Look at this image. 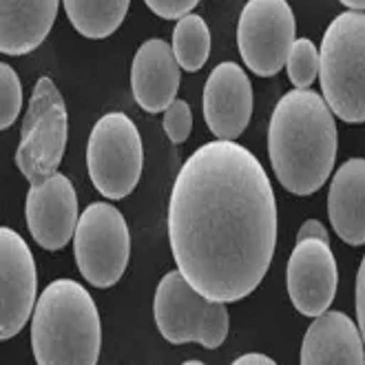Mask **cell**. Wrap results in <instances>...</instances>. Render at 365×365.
I'll return each instance as SVG.
<instances>
[{
	"label": "cell",
	"mask_w": 365,
	"mask_h": 365,
	"mask_svg": "<svg viewBox=\"0 0 365 365\" xmlns=\"http://www.w3.org/2000/svg\"><path fill=\"white\" fill-rule=\"evenodd\" d=\"M178 270L210 302L235 304L266 277L277 244V202L266 168L232 140L202 144L168 200Z\"/></svg>",
	"instance_id": "obj_1"
},
{
	"label": "cell",
	"mask_w": 365,
	"mask_h": 365,
	"mask_svg": "<svg viewBox=\"0 0 365 365\" xmlns=\"http://www.w3.org/2000/svg\"><path fill=\"white\" fill-rule=\"evenodd\" d=\"M334 113L310 89H292L277 102L268 126L272 170L288 192L306 197L324 186L336 160Z\"/></svg>",
	"instance_id": "obj_2"
},
{
	"label": "cell",
	"mask_w": 365,
	"mask_h": 365,
	"mask_svg": "<svg viewBox=\"0 0 365 365\" xmlns=\"http://www.w3.org/2000/svg\"><path fill=\"white\" fill-rule=\"evenodd\" d=\"M31 348L40 365H96L102 324L93 297L73 279H56L38 297Z\"/></svg>",
	"instance_id": "obj_3"
},
{
	"label": "cell",
	"mask_w": 365,
	"mask_h": 365,
	"mask_svg": "<svg viewBox=\"0 0 365 365\" xmlns=\"http://www.w3.org/2000/svg\"><path fill=\"white\" fill-rule=\"evenodd\" d=\"M319 80L336 118L365 122V11H343L328 25L319 49Z\"/></svg>",
	"instance_id": "obj_4"
},
{
	"label": "cell",
	"mask_w": 365,
	"mask_h": 365,
	"mask_svg": "<svg viewBox=\"0 0 365 365\" xmlns=\"http://www.w3.org/2000/svg\"><path fill=\"white\" fill-rule=\"evenodd\" d=\"M153 314L160 334L173 346L200 343L215 350L228 334L226 304L210 302L186 282L180 270H170L162 277L153 302Z\"/></svg>",
	"instance_id": "obj_5"
},
{
	"label": "cell",
	"mask_w": 365,
	"mask_h": 365,
	"mask_svg": "<svg viewBox=\"0 0 365 365\" xmlns=\"http://www.w3.org/2000/svg\"><path fill=\"white\" fill-rule=\"evenodd\" d=\"M67 104L53 80L42 76L34 87L16 151V166L31 186L58 173L64 148H67Z\"/></svg>",
	"instance_id": "obj_6"
},
{
	"label": "cell",
	"mask_w": 365,
	"mask_h": 365,
	"mask_svg": "<svg viewBox=\"0 0 365 365\" xmlns=\"http://www.w3.org/2000/svg\"><path fill=\"white\" fill-rule=\"evenodd\" d=\"M144 166L142 138L133 120L115 111L102 115L89 135L87 168L106 200H124L140 182Z\"/></svg>",
	"instance_id": "obj_7"
},
{
	"label": "cell",
	"mask_w": 365,
	"mask_h": 365,
	"mask_svg": "<svg viewBox=\"0 0 365 365\" xmlns=\"http://www.w3.org/2000/svg\"><path fill=\"white\" fill-rule=\"evenodd\" d=\"M73 255L78 270L91 286L118 284L131 255V235L122 212L106 202L84 208L73 235Z\"/></svg>",
	"instance_id": "obj_8"
},
{
	"label": "cell",
	"mask_w": 365,
	"mask_h": 365,
	"mask_svg": "<svg viewBox=\"0 0 365 365\" xmlns=\"http://www.w3.org/2000/svg\"><path fill=\"white\" fill-rule=\"evenodd\" d=\"M297 23L286 0H248L237 23V47L259 78L282 71L294 45Z\"/></svg>",
	"instance_id": "obj_9"
},
{
	"label": "cell",
	"mask_w": 365,
	"mask_h": 365,
	"mask_svg": "<svg viewBox=\"0 0 365 365\" xmlns=\"http://www.w3.org/2000/svg\"><path fill=\"white\" fill-rule=\"evenodd\" d=\"M38 274L29 246L7 226L0 228V339L16 336L36 308Z\"/></svg>",
	"instance_id": "obj_10"
},
{
	"label": "cell",
	"mask_w": 365,
	"mask_h": 365,
	"mask_svg": "<svg viewBox=\"0 0 365 365\" xmlns=\"http://www.w3.org/2000/svg\"><path fill=\"white\" fill-rule=\"evenodd\" d=\"M339 270L334 252L324 240L297 242L286 270V286L292 306L306 314H324L334 302Z\"/></svg>",
	"instance_id": "obj_11"
},
{
	"label": "cell",
	"mask_w": 365,
	"mask_h": 365,
	"mask_svg": "<svg viewBox=\"0 0 365 365\" xmlns=\"http://www.w3.org/2000/svg\"><path fill=\"white\" fill-rule=\"evenodd\" d=\"M25 217L40 248L60 250L67 246L80 220L71 180L56 173L45 182L34 184L25 202Z\"/></svg>",
	"instance_id": "obj_12"
},
{
	"label": "cell",
	"mask_w": 365,
	"mask_h": 365,
	"mask_svg": "<svg viewBox=\"0 0 365 365\" xmlns=\"http://www.w3.org/2000/svg\"><path fill=\"white\" fill-rule=\"evenodd\" d=\"M252 115V87L237 62L217 64L204 84V120L217 140H237Z\"/></svg>",
	"instance_id": "obj_13"
},
{
	"label": "cell",
	"mask_w": 365,
	"mask_h": 365,
	"mask_svg": "<svg viewBox=\"0 0 365 365\" xmlns=\"http://www.w3.org/2000/svg\"><path fill=\"white\" fill-rule=\"evenodd\" d=\"M180 62L162 38L142 42L131 62V91L148 113L166 111L180 89Z\"/></svg>",
	"instance_id": "obj_14"
},
{
	"label": "cell",
	"mask_w": 365,
	"mask_h": 365,
	"mask_svg": "<svg viewBox=\"0 0 365 365\" xmlns=\"http://www.w3.org/2000/svg\"><path fill=\"white\" fill-rule=\"evenodd\" d=\"M304 365H363L365 350L361 330L354 321L336 310H326L314 317L310 324L304 346H302Z\"/></svg>",
	"instance_id": "obj_15"
},
{
	"label": "cell",
	"mask_w": 365,
	"mask_h": 365,
	"mask_svg": "<svg viewBox=\"0 0 365 365\" xmlns=\"http://www.w3.org/2000/svg\"><path fill=\"white\" fill-rule=\"evenodd\" d=\"M60 0H0V51L25 56L49 36Z\"/></svg>",
	"instance_id": "obj_16"
},
{
	"label": "cell",
	"mask_w": 365,
	"mask_h": 365,
	"mask_svg": "<svg viewBox=\"0 0 365 365\" xmlns=\"http://www.w3.org/2000/svg\"><path fill=\"white\" fill-rule=\"evenodd\" d=\"M330 224L350 246L365 244V160L343 162L332 178L328 192Z\"/></svg>",
	"instance_id": "obj_17"
},
{
	"label": "cell",
	"mask_w": 365,
	"mask_h": 365,
	"mask_svg": "<svg viewBox=\"0 0 365 365\" xmlns=\"http://www.w3.org/2000/svg\"><path fill=\"white\" fill-rule=\"evenodd\" d=\"M62 3L78 34L102 40L118 31L131 0H62Z\"/></svg>",
	"instance_id": "obj_18"
},
{
	"label": "cell",
	"mask_w": 365,
	"mask_h": 365,
	"mask_svg": "<svg viewBox=\"0 0 365 365\" xmlns=\"http://www.w3.org/2000/svg\"><path fill=\"white\" fill-rule=\"evenodd\" d=\"M173 53L188 73L200 71L210 56V29L197 14H186L173 29Z\"/></svg>",
	"instance_id": "obj_19"
},
{
	"label": "cell",
	"mask_w": 365,
	"mask_h": 365,
	"mask_svg": "<svg viewBox=\"0 0 365 365\" xmlns=\"http://www.w3.org/2000/svg\"><path fill=\"white\" fill-rule=\"evenodd\" d=\"M286 71L294 89H308L319 76V51L308 38H297L290 47Z\"/></svg>",
	"instance_id": "obj_20"
},
{
	"label": "cell",
	"mask_w": 365,
	"mask_h": 365,
	"mask_svg": "<svg viewBox=\"0 0 365 365\" xmlns=\"http://www.w3.org/2000/svg\"><path fill=\"white\" fill-rule=\"evenodd\" d=\"M23 106V87L9 64H0V128H9Z\"/></svg>",
	"instance_id": "obj_21"
},
{
	"label": "cell",
	"mask_w": 365,
	"mask_h": 365,
	"mask_svg": "<svg viewBox=\"0 0 365 365\" xmlns=\"http://www.w3.org/2000/svg\"><path fill=\"white\" fill-rule=\"evenodd\" d=\"M192 128V113L190 106L184 100H173L164 111V131L173 144H182L188 140Z\"/></svg>",
	"instance_id": "obj_22"
},
{
	"label": "cell",
	"mask_w": 365,
	"mask_h": 365,
	"mask_svg": "<svg viewBox=\"0 0 365 365\" xmlns=\"http://www.w3.org/2000/svg\"><path fill=\"white\" fill-rule=\"evenodd\" d=\"M146 7L164 20H180L197 7L200 0H144Z\"/></svg>",
	"instance_id": "obj_23"
},
{
	"label": "cell",
	"mask_w": 365,
	"mask_h": 365,
	"mask_svg": "<svg viewBox=\"0 0 365 365\" xmlns=\"http://www.w3.org/2000/svg\"><path fill=\"white\" fill-rule=\"evenodd\" d=\"M356 319H359V330L365 343V255L356 272Z\"/></svg>",
	"instance_id": "obj_24"
},
{
	"label": "cell",
	"mask_w": 365,
	"mask_h": 365,
	"mask_svg": "<svg viewBox=\"0 0 365 365\" xmlns=\"http://www.w3.org/2000/svg\"><path fill=\"white\" fill-rule=\"evenodd\" d=\"M302 240H324L330 244V235L319 220H308L302 228H299V235H297V242H302Z\"/></svg>",
	"instance_id": "obj_25"
},
{
	"label": "cell",
	"mask_w": 365,
	"mask_h": 365,
	"mask_svg": "<svg viewBox=\"0 0 365 365\" xmlns=\"http://www.w3.org/2000/svg\"><path fill=\"white\" fill-rule=\"evenodd\" d=\"M235 365H274V361L266 354H259V352H250V354H244L240 359H235Z\"/></svg>",
	"instance_id": "obj_26"
},
{
	"label": "cell",
	"mask_w": 365,
	"mask_h": 365,
	"mask_svg": "<svg viewBox=\"0 0 365 365\" xmlns=\"http://www.w3.org/2000/svg\"><path fill=\"white\" fill-rule=\"evenodd\" d=\"M341 5H346L348 9H354V11H365V0H339Z\"/></svg>",
	"instance_id": "obj_27"
}]
</instances>
